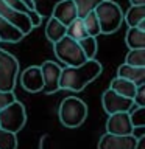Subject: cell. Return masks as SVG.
<instances>
[{
	"label": "cell",
	"instance_id": "obj_16",
	"mask_svg": "<svg viewBox=\"0 0 145 149\" xmlns=\"http://www.w3.org/2000/svg\"><path fill=\"white\" fill-rule=\"evenodd\" d=\"M23 36L20 31L17 30L14 25H11L8 20L0 16V42H9V44H16L23 39Z\"/></svg>",
	"mask_w": 145,
	"mask_h": 149
},
{
	"label": "cell",
	"instance_id": "obj_12",
	"mask_svg": "<svg viewBox=\"0 0 145 149\" xmlns=\"http://www.w3.org/2000/svg\"><path fill=\"white\" fill-rule=\"evenodd\" d=\"M20 84L27 92L37 93L42 92L44 81H42V73L39 65H30L20 73Z\"/></svg>",
	"mask_w": 145,
	"mask_h": 149
},
{
	"label": "cell",
	"instance_id": "obj_21",
	"mask_svg": "<svg viewBox=\"0 0 145 149\" xmlns=\"http://www.w3.org/2000/svg\"><path fill=\"white\" fill-rule=\"evenodd\" d=\"M65 34L69 37H72V39H75V40H81L83 37H86L87 31H86V28H84L83 19L81 17L73 19V20L65 26Z\"/></svg>",
	"mask_w": 145,
	"mask_h": 149
},
{
	"label": "cell",
	"instance_id": "obj_30",
	"mask_svg": "<svg viewBox=\"0 0 145 149\" xmlns=\"http://www.w3.org/2000/svg\"><path fill=\"white\" fill-rule=\"evenodd\" d=\"M131 135L137 140L140 137H145V126H133L131 129Z\"/></svg>",
	"mask_w": 145,
	"mask_h": 149
},
{
	"label": "cell",
	"instance_id": "obj_33",
	"mask_svg": "<svg viewBox=\"0 0 145 149\" xmlns=\"http://www.w3.org/2000/svg\"><path fill=\"white\" fill-rule=\"evenodd\" d=\"M131 5H145V0H130Z\"/></svg>",
	"mask_w": 145,
	"mask_h": 149
},
{
	"label": "cell",
	"instance_id": "obj_3",
	"mask_svg": "<svg viewBox=\"0 0 145 149\" xmlns=\"http://www.w3.org/2000/svg\"><path fill=\"white\" fill-rule=\"evenodd\" d=\"M58 116L65 127H80L87 118V104L77 96H67L61 101Z\"/></svg>",
	"mask_w": 145,
	"mask_h": 149
},
{
	"label": "cell",
	"instance_id": "obj_13",
	"mask_svg": "<svg viewBox=\"0 0 145 149\" xmlns=\"http://www.w3.org/2000/svg\"><path fill=\"white\" fill-rule=\"evenodd\" d=\"M51 16H53L55 19H58L63 25L67 26L73 19L78 17L77 6H75L73 0H59V2L55 5Z\"/></svg>",
	"mask_w": 145,
	"mask_h": 149
},
{
	"label": "cell",
	"instance_id": "obj_4",
	"mask_svg": "<svg viewBox=\"0 0 145 149\" xmlns=\"http://www.w3.org/2000/svg\"><path fill=\"white\" fill-rule=\"evenodd\" d=\"M53 50H55V54L58 58V61L64 62L69 67H75V65H80L86 61V56H84L78 40L69 37L67 34L55 42Z\"/></svg>",
	"mask_w": 145,
	"mask_h": 149
},
{
	"label": "cell",
	"instance_id": "obj_27",
	"mask_svg": "<svg viewBox=\"0 0 145 149\" xmlns=\"http://www.w3.org/2000/svg\"><path fill=\"white\" fill-rule=\"evenodd\" d=\"M128 113L133 126H145V107L133 106L128 110Z\"/></svg>",
	"mask_w": 145,
	"mask_h": 149
},
{
	"label": "cell",
	"instance_id": "obj_25",
	"mask_svg": "<svg viewBox=\"0 0 145 149\" xmlns=\"http://www.w3.org/2000/svg\"><path fill=\"white\" fill-rule=\"evenodd\" d=\"M0 149H17L16 134L0 127Z\"/></svg>",
	"mask_w": 145,
	"mask_h": 149
},
{
	"label": "cell",
	"instance_id": "obj_11",
	"mask_svg": "<svg viewBox=\"0 0 145 149\" xmlns=\"http://www.w3.org/2000/svg\"><path fill=\"white\" fill-rule=\"evenodd\" d=\"M136 138L131 134L128 135H115L106 132L101 135L98 141V149H134Z\"/></svg>",
	"mask_w": 145,
	"mask_h": 149
},
{
	"label": "cell",
	"instance_id": "obj_8",
	"mask_svg": "<svg viewBox=\"0 0 145 149\" xmlns=\"http://www.w3.org/2000/svg\"><path fill=\"white\" fill-rule=\"evenodd\" d=\"M101 106L106 113L109 115V113H115V112H128L134 106V102L131 98L122 96L108 87L101 95Z\"/></svg>",
	"mask_w": 145,
	"mask_h": 149
},
{
	"label": "cell",
	"instance_id": "obj_7",
	"mask_svg": "<svg viewBox=\"0 0 145 149\" xmlns=\"http://www.w3.org/2000/svg\"><path fill=\"white\" fill-rule=\"evenodd\" d=\"M0 16H2L5 20H8L11 25L16 26L23 36L30 34L31 30H33V25H31V22H30V17H28L25 13L17 11V9L11 8L9 5L5 3V0H0Z\"/></svg>",
	"mask_w": 145,
	"mask_h": 149
},
{
	"label": "cell",
	"instance_id": "obj_22",
	"mask_svg": "<svg viewBox=\"0 0 145 149\" xmlns=\"http://www.w3.org/2000/svg\"><path fill=\"white\" fill-rule=\"evenodd\" d=\"M83 19V23H84V28H86V31H87V36H94V37H97V36H100L101 34V31H100V22H98V19L95 16V13L91 11V13H87Z\"/></svg>",
	"mask_w": 145,
	"mask_h": 149
},
{
	"label": "cell",
	"instance_id": "obj_18",
	"mask_svg": "<svg viewBox=\"0 0 145 149\" xmlns=\"http://www.w3.org/2000/svg\"><path fill=\"white\" fill-rule=\"evenodd\" d=\"M136 87L137 86H136L134 82H131V81H128V79H125V78H120V76H115L111 81V84H109V88H112V90L117 92L122 96L131 98V100H133V96L136 93Z\"/></svg>",
	"mask_w": 145,
	"mask_h": 149
},
{
	"label": "cell",
	"instance_id": "obj_5",
	"mask_svg": "<svg viewBox=\"0 0 145 149\" xmlns=\"http://www.w3.org/2000/svg\"><path fill=\"white\" fill-rule=\"evenodd\" d=\"M19 76V61L9 51L0 48V90L14 92Z\"/></svg>",
	"mask_w": 145,
	"mask_h": 149
},
{
	"label": "cell",
	"instance_id": "obj_10",
	"mask_svg": "<svg viewBox=\"0 0 145 149\" xmlns=\"http://www.w3.org/2000/svg\"><path fill=\"white\" fill-rule=\"evenodd\" d=\"M131 129H133V124H131L128 112H115V113L108 115L106 132L115 135H128L131 134Z\"/></svg>",
	"mask_w": 145,
	"mask_h": 149
},
{
	"label": "cell",
	"instance_id": "obj_9",
	"mask_svg": "<svg viewBox=\"0 0 145 149\" xmlns=\"http://www.w3.org/2000/svg\"><path fill=\"white\" fill-rule=\"evenodd\" d=\"M41 73H42V81H44V87L42 92H45L47 95L59 90V76H61V65L53 61H45L41 65Z\"/></svg>",
	"mask_w": 145,
	"mask_h": 149
},
{
	"label": "cell",
	"instance_id": "obj_23",
	"mask_svg": "<svg viewBox=\"0 0 145 149\" xmlns=\"http://www.w3.org/2000/svg\"><path fill=\"white\" fill-rule=\"evenodd\" d=\"M80 47H81L84 56H86V59H92L95 58L97 51H98V44H97V37L94 36H86L83 37L81 40H78Z\"/></svg>",
	"mask_w": 145,
	"mask_h": 149
},
{
	"label": "cell",
	"instance_id": "obj_19",
	"mask_svg": "<svg viewBox=\"0 0 145 149\" xmlns=\"http://www.w3.org/2000/svg\"><path fill=\"white\" fill-rule=\"evenodd\" d=\"M64 36H65V25H63L53 16H50V19L47 20V25H45V37L51 44H55L56 40H59Z\"/></svg>",
	"mask_w": 145,
	"mask_h": 149
},
{
	"label": "cell",
	"instance_id": "obj_29",
	"mask_svg": "<svg viewBox=\"0 0 145 149\" xmlns=\"http://www.w3.org/2000/svg\"><path fill=\"white\" fill-rule=\"evenodd\" d=\"M13 101H16V95H14V92H3V90H0V110H2L3 107H6L8 104H11Z\"/></svg>",
	"mask_w": 145,
	"mask_h": 149
},
{
	"label": "cell",
	"instance_id": "obj_1",
	"mask_svg": "<svg viewBox=\"0 0 145 149\" xmlns=\"http://www.w3.org/2000/svg\"><path fill=\"white\" fill-rule=\"evenodd\" d=\"M101 64L95 58L86 59L83 64L69 67L65 65L61 68L59 76V88L63 90H72V92H81L86 86H89L92 81L101 74Z\"/></svg>",
	"mask_w": 145,
	"mask_h": 149
},
{
	"label": "cell",
	"instance_id": "obj_6",
	"mask_svg": "<svg viewBox=\"0 0 145 149\" xmlns=\"http://www.w3.org/2000/svg\"><path fill=\"white\" fill-rule=\"evenodd\" d=\"M27 123V112L25 106L20 101H13L11 104L0 110V127L17 134Z\"/></svg>",
	"mask_w": 145,
	"mask_h": 149
},
{
	"label": "cell",
	"instance_id": "obj_28",
	"mask_svg": "<svg viewBox=\"0 0 145 149\" xmlns=\"http://www.w3.org/2000/svg\"><path fill=\"white\" fill-rule=\"evenodd\" d=\"M133 102H134V106L145 107V84H139V86L136 87V93L133 96Z\"/></svg>",
	"mask_w": 145,
	"mask_h": 149
},
{
	"label": "cell",
	"instance_id": "obj_24",
	"mask_svg": "<svg viewBox=\"0 0 145 149\" xmlns=\"http://www.w3.org/2000/svg\"><path fill=\"white\" fill-rule=\"evenodd\" d=\"M125 64L134 67H145V48H131L125 56Z\"/></svg>",
	"mask_w": 145,
	"mask_h": 149
},
{
	"label": "cell",
	"instance_id": "obj_26",
	"mask_svg": "<svg viewBox=\"0 0 145 149\" xmlns=\"http://www.w3.org/2000/svg\"><path fill=\"white\" fill-rule=\"evenodd\" d=\"M101 0H73L75 6H77L78 17H84L87 13H91L95 9V6L100 3Z\"/></svg>",
	"mask_w": 145,
	"mask_h": 149
},
{
	"label": "cell",
	"instance_id": "obj_20",
	"mask_svg": "<svg viewBox=\"0 0 145 149\" xmlns=\"http://www.w3.org/2000/svg\"><path fill=\"white\" fill-rule=\"evenodd\" d=\"M5 3L9 5V6L14 8V9H17V11L25 13L27 16L30 17V22H31L33 28H36V26H39V25H41L42 16H41V13L37 11V9H30L25 3L22 2V0H5Z\"/></svg>",
	"mask_w": 145,
	"mask_h": 149
},
{
	"label": "cell",
	"instance_id": "obj_14",
	"mask_svg": "<svg viewBox=\"0 0 145 149\" xmlns=\"http://www.w3.org/2000/svg\"><path fill=\"white\" fill-rule=\"evenodd\" d=\"M117 76L128 79L136 86L145 84V67H134V65H128L123 62L117 68Z\"/></svg>",
	"mask_w": 145,
	"mask_h": 149
},
{
	"label": "cell",
	"instance_id": "obj_32",
	"mask_svg": "<svg viewBox=\"0 0 145 149\" xmlns=\"http://www.w3.org/2000/svg\"><path fill=\"white\" fill-rule=\"evenodd\" d=\"M22 2H23V3H25V5H27V6H28V8H30V9H36V5H34V3H33V2H31V0H22Z\"/></svg>",
	"mask_w": 145,
	"mask_h": 149
},
{
	"label": "cell",
	"instance_id": "obj_2",
	"mask_svg": "<svg viewBox=\"0 0 145 149\" xmlns=\"http://www.w3.org/2000/svg\"><path fill=\"white\" fill-rule=\"evenodd\" d=\"M94 13L100 22L101 34L115 33L123 22V11H122L120 5L114 0H101L95 6Z\"/></svg>",
	"mask_w": 145,
	"mask_h": 149
},
{
	"label": "cell",
	"instance_id": "obj_17",
	"mask_svg": "<svg viewBox=\"0 0 145 149\" xmlns=\"http://www.w3.org/2000/svg\"><path fill=\"white\" fill-rule=\"evenodd\" d=\"M126 47L131 48H145V28L128 26L125 34Z\"/></svg>",
	"mask_w": 145,
	"mask_h": 149
},
{
	"label": "cell",
	"instance_id": "obj_31",
	"mask_svg": "<svg viewBox=\"0 0 145 149\" xmlns=\"http://www.w3.org/2000/svg\"><path fill=\"white\" fill-rule=\"evenodd\" d=\"M134 149H145V137H140V138L136 140Z\"/></svg>",
	"mask_w": 145,
	"mask_h": 149
},
{
	"label": "cell",
	"instance_id": "obj_15",
	"mask_svg": "<svg viewBox=\"0 0 145 149\" xmlns=\"http://www.w3.org/2000/svg\"><path fill=\"white\" fill-rule=\"evenodd\" d=\"M123 20L128 26L145 28V5H131L123 13Z\"/></svg>",
	"mask_w": 145,
	"mask_h": 149
}]
</instances>
